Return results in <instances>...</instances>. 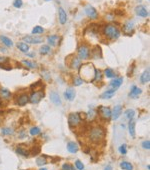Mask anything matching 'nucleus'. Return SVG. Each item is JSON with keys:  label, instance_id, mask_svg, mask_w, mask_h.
I'll list each match as a JSON object with an SVG mask.
<instances>
[{"label": "nucleus", "instance_id": "412c9836", "mask_svg": "<svg viewBox=\"0 0 150 170\" xmlns=\"http://www.w3.org/2000/svg\"><path fill=\"white\" fill-rule=\"evenodd\" d=\"M0 41L3 43L4 46L8 47V48H11V47H13V45H14V43H13L11 39L5 35H0Z\"/></svg>", "mask_w": 150, "mask_h": 170}, {"label": "nucleus", "instance_id": "4468645a", "mask_svg": "<svg viewBox=\"0 0 150 170\" xmlns=\"http://www.w3.org/2000/svg\"><path fill=\"white\" fill-rule=\"evenodd\" d=\"M47 43L50 47H56L59 43V36L56 35V34H52V35L47 36Z\"/></svg>", "mask_w": 150, "mask_h": 170}, {"label": "nucleus", "instance_id": "a19ab883", "mask_svg": "<svg viewBox=\"0 0 150 170\" xmlns=\"http://www.w3.org/2000/svg\"><path fill=\"white\" fill-rule=\"evenodd\" d=\"M119 152H120L122 155H125L127 153V145L126 144H122L119 146Z\"/></svg>", "mask_w": 150, "mask_h": 170}, {"label": "nucleus", "instance_id": "bb28decb", "mask_svg": "<svg viewBox=\"0 0 150 170\" xmlns=\"http://www.w3.org/2000/svg\"><path fill=\"white\" fill-rule=\"evenodd\" d=\"M16 47L20 50L21 52H23V53H27V52L29 51V49H30L29 45H28L27 43L23 42V41H21V42H17Z\"/></svg>", "mask_w": 150, "mask_h": 170}, {"label": "nucleus", "instance_id": "39448f33", "mask_svg": "<svg viewBox=\"0 0 150 170\" xmlns=\"http://www.w3.org/2000/svg\"><path fill=\"white\" fill-rule=\"evenodd\" d=\"M82 121L81 114L78 112H72L68 115V124L70 127H76Z\"/></svg>", "mask_w": 150, "mask_h": 170}, {"label": "nucleus", "instance_id": "20e7f679", "mask_svg": "<svg viewBox=\"0 0 150 170\" xmlns=\"http://www.w3.org/2000/svg\"><path fill=\"white\" fill-rule=\"evenodd\" d=\"M90 47L87 44H80L77 49V57L81 60H86L90 57Z\"/></svg>", "mask_w": 150, "mask_h": 170}, {"label": "nucleus", "instance_id": "7ed1b4c3", "mask_svg": "<svg viewBox=\"0 0 150 170\" xmlns=\"http://www.w3.org/2000/svg\"><path fill=\"white\" fill-rule=\"evenodd\" d=\"M105 136V131L102 127L100 126H94L92 127L88 132V138L91 140L93 143H98Z\"/></svg>", "mask_w": 150, "mask_h": 170}, {"label": "nucleus", "instance_id": "423d86ee", "mask_svg": "<svg viewBox=\"0 0 150 170\" xmlns=\"http://www.w3.org/2000/svg\"><path fill=\"white\" fill-rule=\"evenodd\" d=\"M43 97H44V92H43L42 89L41 90H34L29 96V101L32 104H37L42 100Z\"/></svg>", "mask_w": 150, "mask_h": 170}, {"label": "nucleus", "instance_id": "49530a36", "mask_svg": "<svg viewBox=\"0 0 150 170\" xmlns=\"http://www.w3.org/2000/svg\"><path fill=\"white\" fill-rule=\"evenodd\" d=\"M0 68L4 69V70H11L12 67L11 66H7V65H5V64H0Z\"/></svg>", "mask_w": 150, "mask_h": 170}, {"label": "nucleus", "instance_id": "393cba45", "mask_svg": "<svg viewBox=\"0 0 150 170\" xmlns=\"http://www.w3.org/2000/svg\"><path fill=\"white\" fill-rule=\"evenodd\" d=\"M135 126L136 123L133 119L129 120V124H128V130H129V134L132 138H135V133H136V130H135Z\"/></svg>", "mask_w": 150, "mask_h": 170}, {"label": "nucleus", "instance_id": "c756f323", "mask_svg": "<svg viewBox=\"0 0 150 170\" xmlns=\"http://www.w3.org/2000/svg\"><path fill=\"white\" fill-rule=\"evenodd\" d=\"M10 96H11V92L8 90L7 88H0V97L4 98V99H8Z\"/></svg>", "mask_w": 150, "mask_h": 170}, {"label": "nucleus", "instance_id": "c9c22d12", "mask_svg": "<svg viewBox=\"0 0 150 170\" xmlns=\"http://www.w3.org/2000/svg\"><path fill=\"white\" fill-rule=\"evenodd\" d=\"M83 82L84 81L81 79V77H80L79 75L73 77V85H74V86H80V85H82Z\"/></svg>", "mask_w": 150, "mask_h": 170}, {"label": "nucleus", "instance_id": "3c124183", "mask_svg": "<svg viewBox=\"0 0 150 170\" xmlns=\"http://www.w3.org/2000/svg\"><path fill=\"white\" fill-rule=\"evenodd\" d=\"M39 170H47V168H45V167H42V168H40Z\"/></svg>", "mask_w": 150, "mask_h": 170}, {"label": "nucleus", "instance_id": "8fccbe9b", "mask_svg": "<svg viewBox=\"0 0 150 170\" xmlns=\"http://www.w3.org/2000/svg\"><path fill=\"white\" fill-rule=\"evenodd\" d=\"M104 170H112V166L111 165H106V167L104 168Z\"/></svg>", "mask_w": 150, "mask_h": 170}, {"label": "nucleus", "instance_id": "603ef678", "mask_svg": "<svg viewBox=\"0 0 150 170\" xmlns=\"http://www.w3.org/2000/svg\"><path fill=\"white\" fill-rule=\"evenodd\" d=\"M45 1H51V0H45Z\"/></svg>", "mask_w": 150, "mask_h": 170}, {"label": "nucleus", "instance_id": "0eeeda50", "mask_svg": "<svg viewBox=\"0 0 150 170\" xmlns=\"http://www.w3.org/2000/svg\"><path fill=\"white\" fill-rule=\"evenodd\" d=\"M99 115L102 119L104 120H110L111 119V109L109 107H106V106H100L98 108Z\"/></svg>", "mask_w": 150, "mask_h": 170}, {"label": "nucleus", "instance_id": "09e8293b", "mask_svg": "<svg viewBox=\"0 0 150 170\" xmlns=\"http://www.w3.org/2000/svg\"><path fill=\"white\" fill-rule=\"evenodd\" d=\"M26 134H25V131L24 130H22V131L20 132V134H19V138H23V137H25Z\"/></svg>", "mask_w": 150, "mask_h": 170}, {"label": "nucleus", "instance_id": "4be33fe9", "mask_svg": "<svg viewBox=\"0 0 150 170\" xmlns=\"http://www.w3.org/2000/svg\"><path fill=\"white\" fill-rule=\"evenodd\" d=\"M122 83H123V77L114 78V79H113L112 81L110 82V86H111L112 89H115V90H117V89H118L119 87L122 85Z\"/></svg>", "mask_w": 150, "mask_h": 170}, {"label": "nucleus", "instance_id": "79ce46f5", "mask_svg": "<svg viewBox=\"0 0 150 170\" xmlns=\"http://www.w3.org/2000/svg\"><path fill=\"white\" fill-rule=\"evenodd\" d=\"M62 170H74V167L73 165H71L70 163H64L61 167Z\"/></svg>", "mask_w": 150, "mask_h": 170}, {"label": "nucleus", "instance_id": "f3484780", "mask_svg": "<svg viewBox=\"0 0 150 170\" xmlns=\"http://www.w3.org/2000/svg\"><path fill=\"white\" fill-rule=\"evenodd\" d=\"M90 56L91 57H93L94 59H100V58L102 57V51H101V48H100V46H95L93 49H91L90 51Z\"/></svg>", "mask_w": 150, "mask_h": 170}, {"label": "nucleus", "instance_id": "5701e85b", "mask_svg": "<svg viewBox=\"0 0 150 170\" xmlns=\"http://www.w3.org/2000/svg\"><path fill=\"white\" fill-rule=\"evenodd\" d=\"M67 150L70 153H76V152L79 150V147H78V144L74 141H69L67 143Z\"/></svg>", "mask_w": 150, "mask_h": 170}, {"label": "nucleus", "instance_id": "9d476101", "mask_svg": "<svg viewBox=\"0 0 150 170\" xmlns=\"http://www.w3.org/2000/svg\"><path fill=\"white\" fill-rule=\"evenodd\" d=\"M122 31L124 33V35H132L134 32V22L131 20H128L123 24L122 26Z\"/></svg>", "mask_w": 150, "mask_h": 170}, {"label": "nucleus", "instance_id": "a18cd8bd", "mask_svg": "<svg viewBox=\"0 0 150 170\" xmlns=\"http://www.w3.org/2000/svg\"><path fill=\"white\" fill-rule=\"evenodd\" d=\"M142 147H143V149H146V150H149L150 149V141L149 140H145V141H143L142 142Z\"/></svg>", "mask_w": 150, "mask_h": 170}, {"label": "nucleus", "instance_id": "aec40b11", "mask_svg": "<svg viewBox=\"0 0 150 170\" xmlns=\"http://www.w3.org/2000/svg\"><path fill=\"white\" fill-rule=\"evenodd\" d=\"M69 62H70L69 66L72 69H79V67L81 66V64H82L81 59H79V58L76 57V56H72V59H71V61H69Z\"/></svg>", "mask_w": 150, "mask_h": 170}, {"label": "nucleus", "instance_id": "c03bdc74", "mask_svg": "<svg viewBox=\"0 0 150 170\" xmlns=\"http://www.w3.org/2000/svg\"><path fill=\"white\" fill-rule=\"evenodd\" d=\"M75 167L78 170H84V165H83V163H82L80 160H76L75 161Z\"/></svg>", "mask_w": 150, "mask_h": 170}, {"label": "nucleus", "instance_id": "4c0bfd02", "mask_svg": "<svg viewBox=\"0 0 150 170\" xmlns=\"http://www.w3.org/2000/svg\"><path fill=\"white\" fill-rule=\"evenodd\" d=\"M125 116L127 117V119L131 120V119H133L134 116H135V111H134L133 109H128L125 112Z\"/></svg>", "mask_w": 150, "mask_h": 170}, {"label": "nucleus", "instance_id": "2f4dec72", "mask_svg": "<svg viewBox=\"0 0 150 170\" xmlns=\"http://www.w3.org/2000/svg\"><path fill=\"white\" fill-rule=\"evenodd\" d=\"M47 164V158L45 156H39L36 158V165L37 166H43Z\"/></svg>", "mask_w": 150, "mask_h": 170}, {"label": "nucleus", "instance_id": "37998d69", "mask_svg": "<svg viewBox=\"0 0 150 170\" xmlns=\"http://www.w3.org/2000/svg\"><path fill=\"white\" fill-rule=\"evenodd\" d=\"M22 5H23L22 0H14V1H13V6H14L15 8H21Z\"/></svg>", "mask_w": 150, "mask_h": 170}, {"label": "nucleus", "instance_id": "e433bc0d", "mask_svg": "<svg viewBox=\"0 0 150 170\" xmlns=\"http://www.w3.org/2000/svg\"><path fill=\"white\" fill-rule=\"evenodd\" d=\"M29 133L30 135H32V136H35V135H38L41 133V129L38 126H34V127H32L31 129H30Z\"/></svg>", "mask_w": 150, "mask_h": 170}, {"label": "nucleus", "instance_id": "ea45409f", "mask_svg": "<svg viewBox=\"0 0 150 170\" xmlns=\"http://www.w3.org/2000/svg\"><path fill=\"white\" fill-rule=\"evenodd\" d=\"M1 132L3 135H11L13 134V129L12 128H2Z\"/></svg>", "mask_w": 150, "mask_h": 170}, {"label": "nucleus", "instance_id": "de8ad7c7", "mask_svg": "<svg viewBox=\"0 0 150 170\" xmlns=\"http://www.w3.org/2000/svg\"><path fill=\"white\" fill-rule=\"evenodd\" d=\"M27 56H29V57H31V58H34L35 57V53L34 52H27V53H25Z\"/></svg>", "mask_w": 150, "mask_h": 170}, {"label": "nucleus", "instance_id": "72a5a7b5", "mask_svg": "<svg viewBox=\"0 0 150 170\" xmlns=\"http://www.w3.org/2000/svg\"><path fill=\"white\" fill-rule=\"evenodd\" d=\"M22 64H24L25 66H27L28 68H37V64L33 61H29V60H22L21 61Z\"/></svg>", "mask_w": 150, "mask_h": 170}, {"label": "nucleus", "instance_id": "7c9ffc66", "mask_svg": "<svg viewBox=\"0 0 150 170\" xmlns=\"http://www.w3.org/2000/svg\"><path fill=\"white\" fill-rule=\"evenodd\" d=\"M120 168L123 170H133V165L128 161H122L120 163Z\"/></svg>", "mask_w": 150, "mask_h": 170}, {"label": "nucleus", "instance_id": "cd10ccee", "mask_svg": "<svg viewBox=\"0 0 150 170\" xmlns=\"http://www.w3.org/2000/svg\"><path fill=\"white\" fill-rule=\"evenodd\" d=\"M149 80H150V72H149L148 69H147V70H145L144 72L141 74L140 82L141 83H143V84H146V83H148L149 82Z\"/></svg>", "mask_w": 150, "mask_h": 170}, {"label": "nucleus", "instance_id": "473e14b6", "mask_svg": "<svg viewBox=\"0 0 150 170\" xmlns=\"http://www.w3.org/2000/svg\"><path fill=\"white\" fill-rule=\"evenodd\" d=\"M44 28L42 27V26H35V27H33V29H32V34L33 35H36V34H42L44 33Z\"/></svg>", "mask_w": 150, "mask_h": 170}, {"label": "nucleus", "instance_id": "58836bf2", "mask_svg": "<svg viewBox=\"0 0 150 170\" xmlns=\"http://www.w3.org/2000/svg\"><path fill=\"white\" fill-rule=\"evenodd\" d=\"M101 81L102 80V72L100 69H96V71H95V78H94V81Z\"/></svg>", "mask_w": 150, "mask_h": 170}, {"label": "nucleus", "instance_id": "9b49d317", "mask_svg": "<svg viewBox=\"0 0 150 170\" xmlns=\"http://www.w3.org/2000/svg\"><path fill=\"white\" fill-rule=\"evenodd\" d=\"M134 11H135L137 16H140V17H142V18H146L149 15L148 10H147L146 7L143 5H137L135 7V9H134Z\"/></svg>", "mask_w": 150, "mask_h": 170}, {"label": "nucleus", "instance_id": "a211bd4d", "mask_svg": "<svg viewBox=\"0 0 150 170\" xmlns=\"http://www.w3.org/2000/svg\"><path fill=\"white\" fill-rule=\"evenodd\" d=\"M141 93H142V90H141V88H139V87L135 86V85H133V86L131 87V90H130V93H129V97L130 98H138L139 96L141 95Z\"/></svg>", "mask_w": 150, "mask_h": 170}, {"label": "nucleus", "instance_id": "a878e982", "mask_svg": "<svg viewBox=\"0 0 150 170\" xmlns=\"http://www.w3.org/2000/svg\"><path fill=\"white\" fill-rule=\"evenodd\" d=\"M16 152L19 155L24 156V157H29L30 156L29 149H27V148H25V147H22V146H18V147L16 148Z\"/></svg>", "mask_w": 150, "mask_h": 170}, {"label": "nucleus", "instance_id": "dca6fc26", "mask_svg": "<svg viewBox=\"0 0 150 170\" xmlns=\"http://www.w3.org/2000/svg\"><path fill=\"white\" fill-rule=\"evenodd\" d=\"M50 100L52 101V103L55 104V105H61L62 102H61V98H60L59 94L55 91H52L50 92Z\"/></svg>", "mask_w": 150, "mask_h": 170}, {"label": "nucleus", "instance_id": "f03ea898", "mask_svg": "<svg viewBox=\"0 0 150 170\" xmlns=\"http://www.w3.org/2000/svg\"><path fill=\"white\" fill-rule=\"evenodd\" d=\"M120 30L117 26L111 23L105 24L102 27V34L105 36V38L109 39V40H116L120 37Z\"/></svg>", "mask_w": 150, "mask_h": 170}, {"label": "nucleus", "instance_id": "f8f14e48", "mask_svg": "<svg viewBox=\"0 0 150 170\" xmlns=\"http://www.w3.org/2000/svg\"><path fill=\"white\" fill-rule=\"evenodd\" d=\"M29 101V96L26 93H21L16 98V104L18 106H24Z\"/></svg>", "mask_w": 150, "mask_h": 170}, {"label": "nucleus", "instance_id": "ddd939ff", "mask_svg": "<svg viewBox=\"0 0 150 170\" xmlns=\"http://www.w3.org/2000/svg\"><path fill=\"white\" fill-rule=\"evenodd\" d=\"M58 19H59V22L61 25L66 24L67 22V13L65 11L64 8L59 7L58 8Z\"/></svg>", "mask_w": 150, "mask_h": 170}, {"label": "nucleus", "instance_id": "f257e3e1", "mask_svg": "<svg viewBox=\"0 0 150 170\" xmlns=\"http://www.w3.org/2000/svg\"><path fill=\"white\" fill-rule=\"evenodd\" d=\"M95 71H96V68L92 63H84L79 67V76L83 81L93 82L95 78Z\"/></svg>", "mask_w": 150, "mask_h": 170}, {"label": "nucleus", "instance_id": "6ab92c4d", "mask_svg": "<svg viewBox=\"0 0 150 170\" xmlns=\"http://www.w3.org/2000/svg\"><path fill=\"white\" fill-rule=\"evenodd\" d=\"M75 96H76V92L73 88H67L66 90H65L64 97L66 100H68V101H72V100H74Z\"/></svg>", "mask_w": 150, "mask_h": 170}, {"label": "nucleus", "instance_id": "c85d7f7f", "mask_svg": "<svg viewBox=\"0 0 150 170\" xmlns=\"http://www.w3.org/2000/svg\"><path fill=\"white\" fill-rule=\"evenodd\" d=\"M39 52H40L41 55H48L51 52V47L48 44H44L39 48Z\"/></svg>", "mask_w": 150, "mask_h": 170}, {"label": "nucleus", "instance_id": "f704fd0d", "mask_svg": "<svg viewBox=\"0 0 150 170\" xmlns=\"http://www.w3.org/2000/svg\"><path fill=\"white\" fill-rule=\"evenodd\" d=\"M104 74H105V77L110 78V79L115 77V73L111 68H106L105 70H104Z\"/></svg>", "mask_w": 150, "mask_h": 170}, {"label": "nucleus", "instance_id": "6e6552de", "mask_svg": "<svg viewBox=\"0 0 150 170\" xmlns=\"http://www.w3.org/2000/svg\"><path fill=\"white\" fill-rule=\"evenodd\" d=\"M84 11H85V14L87 15L88 18L92 19V20H96V19L98 18V16H99L97 10L95 9L92 5H86Z\"/></svg>", "mask_w": 150, "mask_h": 170}, {"label": "nucleus", "instance_id": "1a4fd4ad", "mask_svg": "<svg viewBox=\"0 0 150 170\" xmlns=\"http://www.w3.org/2000/svg\"><path fill=\"white\" fill-rule=\"evenodd\" d=\"M22 41L27 44H40L43 42V38L42 37H38V36H32V35H27L22 37Z\"/></svg>", "mask_w": 150, "mask_h": 170}, {"label": "nucleus", "instance_id": "b1692460", "mask_svg": "<svg viewBox=\"0 0 150 170\" xmlns=\"http://www.w3.org/2000/svg\"><path fill=\"white\" fill-rule=\"evenodd\" d=\"M115 92H116L115 89H112V88L108 89V90L104 91V92L100 95V98H102V99H110V98H112L115 95Z\"/></svg>", "mask_w": 150, "mask_h": 170}, {"label": "nucleus", "instance_id": "2eb2a0df", "mask_svg": "<svg viewBox=\"0 0 150 170\" xmlns=\"http://www.w3.org/2000/svg\"><path fill=\"white\" fill-rule=\"evenodd\" d=\"M121 113H122V106L121 105L114 106V108L111 110V119L112 120H117L120 117Z\"/></svg>", "mask_w": 150, "mask_h": 170}]
</instances>
